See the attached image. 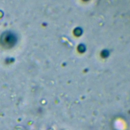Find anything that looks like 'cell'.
I'll list each match as a JSON object with an SVG mask.
<instances>
[{"mask_svg": "<svg viewBox=\"0 0 130 130\" xmlns=\"http://www.w3.org/2000/svg\"><path fill=\"white\" fill-rule=\"evenodd\" d=\"M14 37L13 34L10 33V32H4L1 37L0 41L3 45L6 46H11L15 41Z\"/></svg>", "mask_w": 130, "mask_h": 130, "instance_id": "1", "label": "cell"}]
</instances>
